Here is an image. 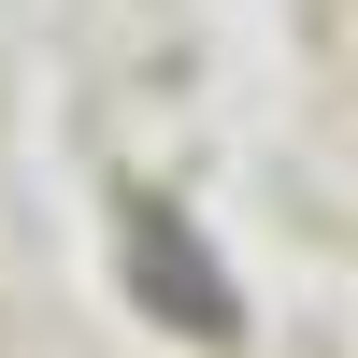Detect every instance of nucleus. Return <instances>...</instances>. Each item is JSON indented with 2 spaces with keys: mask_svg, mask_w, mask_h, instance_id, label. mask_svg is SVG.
Returning a JSON list of instances; mask_svg holds the SVG:
<instances>
[{
  "mask_svg": "<svg viewBox=\"0 0 358 358\" xmlns=\"http://www.w3.org/2000/svg\"><path fill=\"white\" fill-rule=\"evenodd\" d=\"M129 273H143V301L158 315H187L201 344H229L244 315H229V287H215V258H187V229L158 215V201H129Z\"/></svg>",
  "mask_w": 358,
  "mask_h": 358,
  "instance_id": "obj_1",
  "label": "nucleus"
}]
</instances>
